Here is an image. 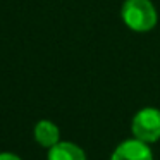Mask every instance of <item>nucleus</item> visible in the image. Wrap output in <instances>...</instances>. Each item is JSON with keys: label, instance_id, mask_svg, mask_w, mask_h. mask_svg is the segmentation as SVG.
<instances>
[{"label": "nucleus", "instance_id": "nucleus-3", "mask_svg": "<svg viewBox=\"0 0 160 160\" xmlns=\"http://www.w3.org/2000/svg\"><path fill=\"white\" fill-rule=\"evenodd\" d=\"M110 160H153L148 143L141 139H126L114 150Z\"/></svg>", "mask_w": 160, "mask_h": 160}, {"label": "nucleus", "instance_id": "nucleus-6", "mask_svg": "<svg viewBox=\"0 0 160 160\" xmlns=\"http://www.w3.org/2000/svg\"><path fill=\"white\" fill-rule=\"evenodd\" d=\"M0 160H21V157H18L16 153H11V152H2L0 153Z\"/></svg>", "mask_w": 160, "mask_h": 160}, {"label": "nucleus", "instance_id": "nucleus-4", "mask_svg": "<svg viewBox=\"0 0 160 160\" xmlns=\"http://www.w3.org/2000/svg\"><path fill=\"white\" fill-rule=\"evenodd\" d=\"M47 158L48 160H86V153L76 143L59 141L52 148H48Z\"/></svg>", "mask_w": 160, "mask_h": 160}, {"label": "nucleus", "instance_id": "nucleus-5", "mask_svg": "<svg viewBox=\"0 0 160 160\" xmlns=\"http://www.w3.org/2000/svg\"><path fill=\"white\" fill-rule=\"evenodd\" d=\"M35 139L38 145H42L43 148H52L53 145L60 141V131L57 128V124H53L52 121H38L35 126Z\"/></svg>", "mask_w": 160, "mask_h": 160}, {"label": "nucleus", "instance_id": "nucleus-1", "mask_svg": "<svg viewBox=\"0 0 160 160\" xmlns=\"http://www.w3.org/2000/svg\"><path fill=\"white\" fill-rule=\"evenodd\" d=\"M121 18L131 31L148 33L157 26L158 12L152 0H124Z\"/></svg>", "mask_w": 160, "mask_h": 160}, {"label": "nucleus", "instance_id": "nucleus-2", "mask_svg": "<svg viewBox=\"0 0 160 160\" xmlns=\"http://www.w3.org/2000/svg\"><path fill=\"white\" fill-rule=\"evenodd\" d=\"M131 131L136 139L145 143H155L160 139V110L155 107H145L132 117Z\"/></svg>", "mask_w": 160, "mask_h": 160}]
</instances>
